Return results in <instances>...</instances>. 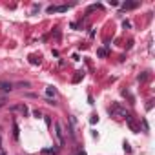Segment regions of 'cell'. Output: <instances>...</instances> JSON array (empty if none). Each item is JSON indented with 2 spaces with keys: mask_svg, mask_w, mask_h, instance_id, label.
<instances>
[{
  "mask_svg": "<svg viewBox=\"0 0 155 155\" xmlns=\"http://www.w3.org/2000/svg\"><path fill=\"white\" fill-rule=\"evenodd\" d=\"M55 135H57L59 144L64 146V144H66V137H64V130H62V124H60V122H55Z\"/></svg>",
  "mask_w": 155,
  "mask_h": 155,
  "instance_id": "1",
  "label": "cell"
},
{
  "mask_svg": "<svg viewBox=\"0 0 155 155\" xmlns=\"http://www.w3.org/2000/svg\"><path fill=\"white\" fill-rule=\"evenodd\" d=\"M110 113H111V115H113V113H117V115H121V117H126V115H128V111H126L119 102H117V104H113V106L110 108Z\"/></svg>",
  "mask_w": 155,
  "mask_h": 155,
  "instance_id": "2",
  "label": "cell"
},
{
  "mask_svg": "<svg viewBox=\"0 0 155 155\" xmlns=\"http://www.w3.org/2000/svg\"><path fill=\"white\" fill-rule=\"evenodd\" d=\"M69 9V6H49L48 7V13H62V11H68Z\"/></svg>",
  "mask_w": 155,
  "mask_h": 155,
  "instance_id": "3",
  "label": "cell"
},
{
  "mask_svg": "<svg viewBox=\"0 0 155 155\" xmlns=\"http://www.w3.org/2000/svg\"><path fill=\"white\" fill-rule=\"evenodd\" d=\"M11 110H13V111H16V110H18V111H20V113L24 115V117L29 113V110H28V106H26V104H16V106H11Z\"/></svg>",
  "mask_w": 155,
  "mask_h": 155,
  "instance_id": "4",
  "label": "cell"
},
{
  "mask_svg": "<svg viewBox=\"0 0 155 155\" xmlns=\"http://www.w3.org/2000/svg\"><path fill=\"white\" fill-rule=\"evenodd\" d=\"M0 89H2L4 93H9V91H13V84H11V82H4V80H2V82H0Z\"/></svg>",
  "mask_w": 155,
  "mask_h": 155,
  "instance_id": "5",
  "label": "cell"
},
{
  "mask_svg": "<svg viewBox=\"0 0 155 155\" xmlns=\"http://www.w3.org/2000/svg\"><path fill=\"white\" fill-rule=\"evenodd\" d=\"M124 119H126V122H128V126L131 128V131H137V126H135V122H133V119H131V115H130V113L126 115Z\"/></svg>",
  "mask_w": 155,
  "mask_h": 155,
  "instance_id": "6",
  "label": "cell"
},
{
  "mask_svg": "<svg viewBox=\"0 0 155 155\" xmlns=\"http://www.w3.org/2000/svg\"><path fill=\"white\" fill-rule=\"evenodd\" d=\"M141 4L139 2H126V4H122V9L126 11V9H135V7H139Z\"/></svg>",
  "mask_w": 155,
  "mask_h": 155,
  "instance_id": "7",
  "label": "cell"
},
{
  "mask_svg": "<svg viewBox=\"0 0 155 155\" xmlns=\"http://www.w3.org/2000/svg\"><path fill=\"white\" fill-rule=\"evenodd\" d=\"M18 137H20V130H18V124L13 122V139L18 141Z\"/></svg>",
  "mask_w": 155,
  "mask_h": 155,
  "instance_id": "8",
  "label": "cell"
},
{
  "mask_svg": "<svg viewBox=\"0 0 155 155\" xmlns=\"http://www.w3.org/2000/svg\"><path fill=\"white\" fill-rule=\"evenodd\" d=\"M57 93V89L53 88V86H48L46 88V95H48V99H51V95H55Z\"/></svg>",
  "mask_w": 155,
  "mask_h": 155,
  "instance_id": "9",
  "label": "cell"
},
{
  "mask_svg": "<svg viewBox=\"0 0 155 155\" xmlns=\"http://www.w3.org/2000/svg\"><path fill=\"white\" fill-rule=\"evenodd\" d=\"M57 151H59V148H46V150H42V153H53V155H57Z\"/></svg>",
  "mask_w": 155,
  "mask_h": 155,
  "instance_id": "10",
  "label": "cell"
},
{
  "mask_svg": "<svg viewBox=\"0 0 155 155\" xmlns=\"http://www.w3.org/2000/svg\"><path fill=\"white\" fill-rule=\"evenodd\" d=\"M101 7H102L101 4H93V6H89V7H88V13H89V11H93V9H101Z\"/></svg>",
  "mask_w": 155,
  "mask_h": 155,
  "instance_id": "11",
  "label": "cell"
},
{
  "mask_svg": "<svg viewBox=\"0 0 155 155\" xmlns=\"http://www.w3.org/2000/svg\"><path fill=\"white\" fill-rule=\"evenodd\" d=\"M82 77H84V73H77V75H75V79H73V82H79Z\"/></svg>",
  "mask_w": 155,
  "mask_h": 155,
  "instance_id": "12",
  "label": "cell"
},
{
  "mask_svg": "<svg viewBox=\"0 0 155 155\" xmlns=\"http://www.w3.org/2000/svg\"><path fill=\"white\" fill-rule=\"evenodd\" d=\"M106 53H108V51H106L104 48H101L99 51H97V55H99V57H106Z\"/></svg>",
  "mask_w": 155,
  "mask_h": 155,
  "instance_id": "13",
  "label": "cell"
},
{
  "mask_svg": "<svg viewBox=\"0 0 155 155\" xmlns=\"http://www.w3.org/2000/svg\"><path fill=\"white\" fill-rule=\"evenodd\" d=\"M29 62L31 64H40V60H37V57H29Z\"/></svg>",
  "mask_w": 155,
  "mask_h": 155,
  "instance_id": "14",
  "label": "cell"
},
{
  "mask_svg": "<svg viewBox=\"0 0 155 155\" xmlns=\"http://www.w3.org/2000/svg\"><path fill=\"white\" fill-rule=\"evenodd\" d=\"M16 86H18V88H29V82H18Z\"/></svg>",
  "mask_w": 155,
  "mask_h": 155,
  "instance_id": "15",
  "label": "cell"
},
{
  "mask_svg": "<svg viewBox=\"0 0 155 155\" xmlns=\"http://www.w3.org/2000/svg\"><path fill=\"white\" fill-rule=\"evenodd\" d=\"M33 115H35V117H37V119H40V117H42V113H40V111H38V110H35V111H33Z\"/></svg>",
  "mask_w": 155,
  "mask_h": 155,
  "instance_id": "16",
  "label": "cell"
},
{
  "mask_svg": "<svg viewBox=\"0 0 155 155\" xmlns=\"http://www.w3.org/2000/svg\"><path fill=\"white\" fill-rule=\"evenodd\" d=\"M44 119H46V124H48V126H51V117H49V115H46Z\"/></svg>",
  "mask_w": 155,
  "mask_h": 155,
  "instance_id": "17",
  "label": "cell"
},
{
  "mask_svg": "<svg viewBox=\"0 0 155 155\" xmlns=\"http://www.w3.org/2000/svg\"><path fill=\"white\" fill-rule=\"evenodd\" d=\"M6 104V97H0V108H2Z\"/></svg>",
  "mask_w": 155,
  "mask_h": 155,
  "instance_id": "18",
  "label": "cell"
},
{
  "mask_svg": "<svg viewBox=\"0 0 155 155\" xmlns=\"http://www.w3.org/2000/svg\"><path fill=\"white\" fill-rule=\"evenodd\" d=\"M97 121H99V117H91V119H89V122H91V124H95Z\"/></svg>",
  "mask_w": 155,
  "mask_h": 155,
  "instance_id": "19",
  "label": "cell"
},
{
  "mask_svg": "<svg viewBox=\"0 0 155 155\" xmlns=\"http://www.w3.org/2000/svg\"><path fill=\"white\" fill-rule=\"evenodd\" d=\"M122 26H124V28H131V24H130L128 20H124V22H122Z\"/></svg>",
  "mask_w": 155,
  "mask_h": 155,
  "instance_id": "20",
  "label": "cell"
},
{
  "mask_svg": "<svg viewBox=\"0 0 155 155\" xmlns=\"http://www.w3.org/2000/svg\"><path fill=\"white\" fill-rule=\"evenodd\" d=\"M124 150H126V151L130 153V151H131V148H130V144H126V142H124Z\"/></svg>",
  "mask_w": 155,
  "mask_h": 155,
  "instance_id": "21",
  "label": "cell"
},
{
  "mask_svg": "<svg viewBox=\"0 0 155 155\" xmlns=\"http://www.w3.org/2000/svg\"><path fill=\"white\" fill-rule=\"evenodd\" d=\"M0 151H2V135H0Z\"/></svg>",
  "mask_w": 155,
  "mask_h": 155,
  "instance_id": "22",
  "label": "cell"
},
{
  "mask_svg": "<svg viewBox=\"0 0 155 155\" xmlns=\"http://www.w3.org/2000/svg\"><path fill=\"white\" fill-rule=\"evenodd\" d=\"M77 155H86V151H82V150H80V151H79V153H77Z\"/></svg>",
  "mask_w": 155,
  "mask_h": 155,
  "instance_id": "23",
  "label": "cell"
},
{
  "mask_svg": "<svg viewBox=\"0 0 155 155\" xmlns=\"http://www.w3.org/2000/svg\"><path fill=\"white\" fill-rule=\"evenodd\" d=\"M0 155H6V151H4V150H2V151H0Z\"/></svg>",
  "mask_w": 155,
  "mask_h": 155,
  "instance_id": "24",
  "label": "cell"
}]
</instances>
